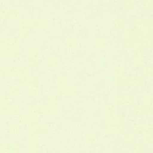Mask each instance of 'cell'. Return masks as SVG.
<instances>
[{
    "mask_svg": "<svg viewBox=\"0 0 153 153\" xmlns=\"http://www.w3.org/2000/svg\"><path fill=\"white\" fill-rule=\"evenodd\" d=\"M69 44L71 47H75L76 45V41L74 38H71L69 40Z\"/></svg>",
    "mask_w": 153,
    "mask_h": 153,
    "instance_id": "8fae6325",
    "label": "cell"
},
{
    "mask_svg": "<svg viewBox=\"0 0 153 153\" xmlns=\"http://www.w3.org/2000/svg\"><path fill=\"white\" fill-rule=\"evenodd\" d=\"M152 1H153V0H152Z\"/></svg>",
    "mask_w": 153,
    "mask_h": 153,
    "instance_id": "7c38bea8",
    "label": "cell"
},
{
    "mask_svg": "<svg viewBox=\"0 0 153 153\" xmlns=\"http://www.w3.org/2000/svg\"><path fill=\"white\" fill-rule=\"evenodd\" d=\"M94 45L97 48H102L105 45V40L103 38L97 37L94 39Z\"/></svg>",
    "mask_w": 153,
    "mask_h": 153,
    "instance_id": "30bf717a",
    "label": "cell"
},
{
    "mask_svg": "<svg viewBox=\"0 0 153 153\" xmlns=\"http://www.w3.org/2000/svg\"><path fill=\"white\" fill-rule=\"evenodd\" d=\"M131 62L134 67H142L143 65V51L142 47L135 43L132 47Z\"/></svg>",
    "mask_w": 153,
    "mask_h": 153,
    "instance_id": "7a4b0ae2",
    "label": "cell"
},
{
    "mask_svg": "<svg viewBox=\"0 0 153 153\" xmlns=\"http://www.w3.org/2000/svg\"><path fill=\"white\" fill-rule=\"evenodd\" d=\"M123 7L124 10H130L133 8L134 0H122Z\"/></svg>",
    "mask_w": 153,
    "mask_h": 153,
    "instance_id": "9c48e42d",
    "label": "cell"
},
{
    "mask_svg": "<svg viewBox=\"0 0 153 153\" xmlns=\"http://www.w3.org/2000/svg\"><path fill=\"white\" fill-rule=\"evenodd\" d=\"M113 75L114 76H123L124 75V69L121 66H116L113 69Z\"/></svg>",
    "mask_w": 153,
    "mask_h": 153,
    "instance_id": "ba28073f",
    "label": "cell"
},
{
    "mask_svg": "<svg viewBox=\"0 0 153 153\" xmlns=\"http://www.w3.org/2000/svg\"><path fill=\"white\" fill-rule=\"evenodd\" d=\"M113 27L117 29H121L124 28V19L122 18H116L112 22Z\"/></svg>",
    "mask_w": 153,
    "mask_h": 153,
    "instance_id": "8992f818",
    "label": "cell"
},
{
    "mask_svg": "<svg viewBox=\"0 0 153 153\" xmlns=\"http://www.w3.org/2000/svg\"><path fill=\"white\" fill-rule=\"evenodd\" d=\"M114 82L117 84L138 85L143 82V77L141 75H128L114 76Z\"/></svg>",
    "mask_w": 153,
    "mask_h": 153,
    "instance_id": "3957f363",
    "label": "cell"
},
{
    "mask_svg": "<svg viewBox=\"0 0 153 153\" xmlns=\"http://www.w3.org/2000/svg\"><path fill=\"white\" fill-rule=\"evenodd\" d=\"M142 8L146 10H149L153 8V1L152 0H142L141 2Z\"/></svg>",
    "mask_w": 153,
    "mask_h": 153,
    "instance_id": "52a82bcc",
    "label": "cell"
},
{
    "mask_svg": "<svg viewBox=\"0 0 153 153\" xmlns=\"http://www.w3.org/2000/svg\"><path fill=\"white\" fill-rule=\"evenodd\" d=\"M141 73L142 76H151L153 75V68L151 66H143Z\"/></svg>",
    "mask_w": 153,
    "mask_h": 153,
    "instance_id": "5b68a950",
    "label": "cell"
},
{
    "mask_svg": "<svg viewBox=\"0 0 153 153\" xmlns=\"http://www.w3.org/2000/svg\"><path fill=\"white\" fill-rule=\"evenodd\" d=\"M134 34L135 43L143 48H151L153 45V20L151 18H134L131 26Z\"/></svg>",
    "mask_w": 153,
    "mask_h": 153,
    "instance_id": "6da1fadb",
    "label": "cell"
},
{
    "mask_svg": "<svg viewBox=\"0 0 153 153\" xmlns=\"http://www.w3.org/2000/svg\"><path fill=\"white\" fill-rule=\"evenodd\" d=\"M134 44L135 38L132 27L124 28L122 39L123 46L125 48H132Z\"/></svg>",
    "mask_w": 153,
    "mask_h": 153,
    "instance_id": "277c9868",
    "label": "cell"
}]
</instances>
